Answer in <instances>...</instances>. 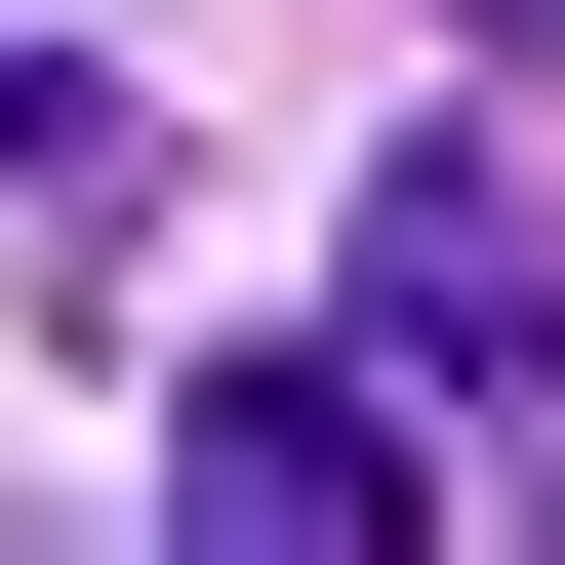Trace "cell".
I'll list each match as a JSON object with an SVG mask.
<instances>
[{
  "label": "cell",
  "mask_w": 565,
  "mask_h": 565,
  "mask_svg": "<svg viewBox=\"0 0 565 565\" xmlns=\"http://www.w3.org/2000/svg\"><path fill=\"white\" fill-rule=\"evenodd\" d=\"M364 364H404V404H525V364H565V202L484 162V121L364 162Z\"/></svg>",
  "instance_id": "obj_2"
},
{
  "label": "cell",
  "mask_w": 565,
  "mask_h": 565,
  "mask_svg": "<svg viewBox=\"0 0 565 565\" xmlns=\"http://www.w3.org/2000/svg\"><path fill=\"white\" fill-rule=\"evenodd\" d=\"M484 41H525V82H565V0H484Z\"/></svg>",
  "instance_id": "obj_3"
},
{
  "label": "cell",
  "mask_w": 565,
  "mask_h": 565,
  "mask_svg": "<svg viewBox=\"0 0 565 565\" xmlns=\"http://www.w3.org/2000/svg\"><path fill=\"white\" fill-rule=\"evenodd\" d=\"M162 525H243V565H404V525H445V404H404L364 323H323V364H202V404H162Z\"/></svg>",
  "instance_id": "obj_1"
}]
</instances>
